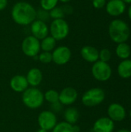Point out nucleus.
<instances>
[{
	"label": "nucleus",
	"instance_id": "obj_13",
	"mask_svg": "<svg viewBox=\"0 0 131 132\" xmlns=\"http://www.w3.org/2000/svg\"><path fill=\"white\" fill-rule=\"evenodd\" d=\"M105 6L107 12L111 16H119L126 10V4L122 0H110Z\"/></svg>",
	"mask_w": 131,
	"mask_h": 132
},
{
	"label": "nucleus",
	"instance_id": "obj_19",
	"mask_svg": "<svg viewBox=\"0 0 131 132\" xmlns=\"http://www.w3.org/2000/svg\"><path fill=\"white\" fill-rule=\"evenodd\" d=\"M63 117L66 122L73 125L78 121L80 118V112L76 108H67L63 113Z\"/></svg>",
	"mask_w": 131,
	"mask_h": 132
},
{
	"label": "nucleus",
	"instance_id": "obj_34",
	"mask_svg": "<svg viewBox=\"0 0 131 132\" xmlns=\"http://www.w3.org/2000/svg\"><path fill=\"white\" fill-rule=\"evenodd\" d=\"M72 0H59V2H62V3H64V4H67L69 3V2H71Z\"/></svg>",
	"mask_w": 131,
	"mask_h": 132
},
{
	"label": "nucleus",
	"instance_id": "obj_23",
	"mask_svg": "<svg viewBox=\"0 0 131 132\" xmlns=\"http://www.w3.org/2000/svg\"><path fill=\"white\" fill-rule=\"evenodd\" d=\"M52 132H74L73 130V125L66 122L63 121L60 123L56 124L54 128L52 130Z\"/></svg>",
	"mask_w": 131,
	"mask_h": 132
},
{
	"label": "nucleus",
	"instance_id": "obj_39",
	"mask_svg": "<svg viewBox=\"0 0 131 132\" xmlns=\"http://www.w3.org/2000/svg\"><path fill=\"white\" fill-rule=\"evenodd\" d=\"M129 115H130V117L131 118V109H130V112H129Z\"/></svg>",
	"mask_w": 131,
	"mask_h": 132
},
{
	"label": "nucleus",
	"instance_id": "obj_36",
	"mask_svg": "<svg viewBox=\"0 0 131 132\" xmlns=\"http://www.w3.org/2000/svg\"><path fill=\"white\" fill-rule=\"evenodd\" d=\"M117 132H131V131L127 130V129H120V130H119Z\"/></svg>",
	"mask_w": 131,
	"mask_h": 132
},
{
	"label": "nucleus",
	"instance_id": "obj_10",
	"mask_svg": "<svg viewBox=\"0 0 131 132\" xmlns=\"http://www.w3.org/2000/svg\"><path fill=\"white\" fill-rule=\"evenodd\" d=\"M30 29L32 36L38 39L39 40H42L45 37L48 36L49 34V26L46 23L39 19H36L30 24Z\"/></svg>",
	"mask_w": 131,
	"mask_h": 132
},
{
	"label": "nucleus",
	"instance_id": "obj_33",
	"mask_svg": "<svg viewBox=\"0 0 131 132\" xmlns=\"http://www.w3.org/2000/svg\"><path fill=\"white\" fill-rule=\"evenodd\" d=\"M73 130L74 132H80V128L78 126V125H73Z\"/></svg>",
	"mask_w": 131,
	"mask_h": 132
},
{
	"label": "nucleus",
	"instance_id": "obj_5",
	"mask_svg": "<svg viewBox=\"0 0 131 132\" xmlns=\"http://www.w3.org/2000/svg\"><path fill=\"white\" fill-rule=\"evenodd\" d=\"M49 29L50 36L56 41L66 39L69 33V26L64 19L53 20Z\"/></svg>",
	"mask_w": 131,
	"mask_h": 132
},
{
	"label": "nucleus",
	"instance_id": "obj_24",
	"mask_svg": "<svg viewBox=\"0 0 131 132\" xmlns=\"http://www.w3.org/2000/svg\"><path fill=\"white\" fill-rule=\"evenodd\" d=\"M49 18H51L53 20L63 19L64 16L66 15L62 7H59V6H56L53 9L49 11Z\"/></svg>",
	"mask_w": 131,
	"mask_h": 132
},
{
	"label": "nucleus",
	"instance_id": "obj_31",
	"mask_svg": "<svg viewBox=\"0 0 131 132\" xmlns=\"http://www.w3.org/2000/svg\"><path fill=\"white\" fill-rule=\"evenodd\" d=\"M52 108H53V109L55 111H56V112L59 111L60 109H61V104H60V102L59 101V102H57V103L52 104Z\"/></svg>",
	"mask_w": 131,
	"mask_h": 132
},
{
	"label": "nucleus",
	"instance_id": "obj_14",
	"mask_svg": "<svg viewBox=\"0 0 131 132\" xmlns=\"http://www.w3.org/2000/svg\"><path fill=\"white\" fill-rule=\"evenodd\" d=\"M93 132H113L114 130V122L108 117L98 118L93 124Z\"/></svg>",
	"mask_w": 131,
	"mask_h": 132
},
{
	"label": "nucleus",
	"instance_id": "obj_35",
	"mask_svg": "<svg viewBox=\"0 0 131 132\" xmlns=\"http://www.w3.org/2000/svg\"><path fill=\"white\" fill-rule=\"evenodd\" d=\"M128 16H129L130 19L131 20V4L129 6V8H128Z\"/></svg>",
	"mask_w": 131,
	"mask_h": 132
},
{
	"label": "nucleus",
	"instance_id": "obj_26",
	"mask_svg": "<svg viewBox=\"0 0 131 132\" xmlns=\"http://www.w3.org/2000/svg\"><path fill=\"white\" fill-rule=\"evenodd\" d=\"M39 60L44 64L49 63L53 61V57H52V53L51 52H45L42 51L41 53L39 54L38 56Z\"/></svg>",
	"mask_w": 131,
	"mask_h": 132
},
{
	"label": "nucleus",
	"instance_id": "obj_32",
	"mask_svg": "<svg viewBox=\"0 0 131 132\" xmlns=\"http://www.w3.org/2000/svg\"><path fill=\"white\" fill-rule=\"evenodd\" d=\"M8 5V0H0V11L4 10Z\"/></svg>",
	"mask_w": 131,
	"mask_h": 132
},
{
	"label": "nucleus",
	"instance_id": "obj_20",
	"mask_svg": "<svg viewBox=\"0 0 131 132\" xmlns=\"http://www.w3.org/2000/svg\"><path fill=\"white\" fill-rule=\"evenodd\" d=\"M116 54L122 60L129 59L131 54L130 46L127 43H121L117 44L116 48Z\"/></svg>",
	"mask_w": 131,
	"mask_h": 132
},
{
	"label": "nucleus",
	"instance_id": "obj_38",
	"mask_svg": "<svg viewBox=\"0 0 131 132\" xmlns=\"http://www.w3.org/2000/svg\"><path fill=\"white\" fill-rule=\"evenodd\" d=\"M36 132H48L47 131H46V130H44V129H42V128H39L38 131Z\"/></svg>",
	"mask_w": 131,
	"mask_h": 132
},
{
	"label": "nucleus",
	"instance_id": "obj_15",
	"mask_svg": "<svg viewBox=\"0 0 131 132\" xmlns=\"http://www.w3.org/2000/svg\"><path fill=\"white\" fill-rule=\"evenodd\" d=\"M9 85L11 89L17 93H23L29 87L26 77L23 75H15L12 77L10 80Z\"/></svg>",
	"mask_w": 131,
	"mask_h": 132
},
{
	"label": "nucleus",
	"instance_id": "obj_21",
	"mask_svg": "<svg viewBox=\"0 0 131 132\" xmlns=\"http://www.w3.org/2000/svg\"><path fill=\"white\" fill-rule=\"evenodd\" d=\"M56 47V40L51 36H48L40 41V48L45 52H52Z\"/></svg>",
	"mask_w": 131,
	"mask_h": 132
},
{
	"label": "nucleus",
	"instance_id": "obj_12",
	"mask_svg": "<svg viewBox=\"0 0 131 132\" xmlns=\"http://www.w3.org/2000/svg\"><path fill=\"white\" fill-rule=\"evenodd\" d=\"M78 98V93L76 90L71 87L63 88L59 93V101L63 105H71L76 102Z\"/></svg>",
	"mask_w": 131,
	"mask_h": 132
},
{
	"label": "nucleus",
	"instance_id": "obj_9",
	"mask_svg": "<svg viewBox=\"0 0 131 132\" xmlns=\"http://www.w3.org/2000/svg\"><path fill=\"white\" fill-rule=\"evenodd\" d=\"M72 52L66 46H59L56 47L52 52L53 62L56 64L62 66L66 64L71 59Z\"/></svg>",
	"mask_w": 131,
	"mask_h": 132
},
{
	"label": "nucleus",
	"instance_id": "obj_30",
	"mask_svg": "<svg viewBox=\"0 0 131 132\" xmlns=\"http://www.w3.org/2000/svg\"><path fill=\"white\" fill-rule=\"evenodd\" d=\"M65 15H70L73 13V7L70 5H68V4H65L63 7H62Z\"/></svg>",
	"mask_w": 131,
	"mask_h": 132
},
{
	"label": "nucleus",
	"instance_id": "obj_25",
	"mask_svg": "<svg viewBox=\"0 0 131 132\" xmlns=\"http://www.w3.org/2000/svg\"><path fill=\"white\" fill-rule=\"evenodd\" d=\"M59 0H40L41 9L46 11H50L56 6H57Z\"/></svg>",
	"mask_w": 131,
	"mask_h": 132
},
{
	"label": "nucleus",
	"instance_id": "obj_6",
	"mask_svg": "<svg viewBox=\"0 0 131 132\" xmlns=\"http://www.w3.org/2000/svg\"><path fill=\"white\" fill-rule=\"evenodd\" d=\"M93 77L98 81L105 82L112 76V69L108 63L97 60L93 64L91 69Z\"/></svg>",
	"mask_w": 131,
	"mask_h": 132
},
{
	"label": "nucleus",
	"instance_id": "obj_28",
	"mask_svg": "<svg viewBox=\"0 0 131 132\" xmlns=\"http://www.w3.org/2000/svg\"><path fill=\"white\" fill-rule=\"evenodd\" d=\"M49 14L48 11H46L42 9H40L38 11H36V19H39L43 22H46V20L49 19Z\"/></svg>",
	"mask_w": 131,
	"mask_h": 132
},
{
	"label": "nucleus",
	"instance_id": "obj_29",
	"mask_svg": "<svg viewBox=\"0 0 131 132\" xmlns=\"http://www.w3.org/2000/svg\"><path fill=\"white\" fill-rule=\"evenodd\" d=\"M107 4L106 0H93V5L95 9H103Z\"/></svg>",
	"mask_w": 131,
	"mask_h": 132
},
{
	"label": "nucleus",
	"instance_id": "obj_2",
	"mask_svg": "<svg viewBox=\"0 0 131 132\" xmlns=\"http://www.w3.org/2000/svg\"><path fill=\"white\" fill-rule=\"evenodd\" d=\"M108 32L111 40L117 44L126 43L130 35L129 26L127 22L119 19H113L110 23Z\"/></svg>",
	"mask_w": 131,
	"mask_h": 132
},
{
	"label": "nucleus",
	"instance_id": "obj_27",
	"mask_svg": "<svg viewBox=\"0 0 131 132\" xmlns=\"http://www.w3.org/2000/svg\"><path fill=\"white\" fill-rule=\"evenodd\" d=\"M111 52L110 50L104 48L99 51V60L107 63L111 59Z\"/></svg>",
	"mask_w": 131,
	"mask_h": 132
},
{
	"label": "nucleus",
	"instance_id": "obj_7",
	"mask_svg": "<svg viewBox=\"0 0 131 132\" xmlns=\"http://www.w3.org/2000/svg\"><path fill=\"white\" fill-rule=\"evenodd\" d=\"M22 51L29 57H36L40 52V40L33 36H28L22 42Z\"/></svg>",
	"mask_w": 131,
	"mask_h": 132
},
{
	"label": "nucleus",
	"instance_id": "obj_1",
	"mask_svg": "<svg viewBox=\"0 0 131 132\" xmlns=\"http://www.w3.org/2000/svg\"><path fill=\"white\" fill-rule=\"evenodd\" d=\"M36 9L34 6L24 1L18 2L12 8V20L19 26H29L36 19Z\"/></svg>",
	"mask_w": 131,
	"mask_h": 132
},
{
	"label": "nucleus",
	"instance_id": "obj_18",
	"mask_svg": "<svg viewBox=\"0 0 131 132\" xmlns=\"http://www.w3.org/2000/svg\"><path fill=\"white\" fill-rule=\"evenodd\" d=\"M117 73L123 79L131 77V60H123L117 67Z\"/></svg>",
	"mask_w": 131,
	"mask_h": 132
},
{
	"label": "nucleus",
	"instance_id": "obj_17",
	"mask_svg": "<svg viewBox=\"0 0 131 132\" xmlns=\"http://www.w3.org/2000/svg\"><path fill=\"white\" fill-rule=\"evenodd\" d=\"M25 77L29 85L32 87H36L41 84L42 80V73L39 69L34 67L28 71Z\"/></svg>",
	"mask_w": 131,
	"mask_h": 132
},
{
	"label": "nucleus",
	"instance_id": "obj_8",
	"mask_svg": "<svg viewBox=\"0 0 131 132\" xmlns=\"http://www.w3.org/2000/svg\"><path fill=\"white\" fill-rule=\"evenodd\" d=\"M57 124V118L53 111H43L38 116V125L40 128L51 131Z\"/></svg>",
	"mask_w": 131,
	"mask_h": 132
},
{
	"label": "nucleus",
	"instance_id": "obj_11",
	"mask_svg": "<svg viewBox=\"0 0 131 132\" xmlns=\"http://www.w3.org/2000/svg\"><path fill=\"white\" fill-rule=\"evenodd\" d=\"M107 114L108 118L113 122H120L125 119L127 112L123 105L118 103H113L107 108Z\"/></svg>",
	"mask_w": 131,
	"mask_h": 132
},
{
	"label": "nucleus",
	"instance_id": "obj_22",
	"mask_svg": "<svg viewBox=\"0 0 131 132\" xmlns=\"http://www.w3.org/2000/svg\"><path fill=\"white\" fill-rule=\"evenodd\" d=\"M44 100L51 104L59 102V92L53 89L47 90L44 94Z\"/></svg>",
	"mask_w": 131,
	"mask_h": 132
},
{
	"label": "nucleus",
	"instance_id": "obj_4",
	"mask_svg": "<svg viewBox=\"0 0 131 132\" xmlns=\"http://www.w3.org/2000/svg\"><path fill=\"white\" fill-rule=\"evenodd\" d=\"M105 92L102 88L93 87L86 90L82 96V103L87 108L100 105L105 100Z\"/></svg>",
	"mask_w": 131,
	"mask_h": 132
},
{
	"label": "nucleus",
	"instance_id": "obj_3",
	"mask_svg": "<svg viewBox=\"0 0 131 132\" xmlns=\"http://www.w3.org/2000/svg\"><path fill=\"white\" fill-rule=\"evenodd\" d=\"M22 101L25 107L29 109H37L40 108L44 102V94L36 87L27 88L22 96Z\"/></svg>",
	"mask_w": 131,
	"mask_h": 132
},
{
	"label": "nucleus",
	"instance_id": "obj_37",
	"mask_svg": "<svg viewBox=\"0 0 131 132\" xmlns=\"http://www.w3.org/2000/svg\"><path fill=\"white\" fill-rule=\"evenodd\" d=\"M125 4H131V0H122Z\"/></svg>",
	"mask_w": 131,
	"mask_h": 132
},
{
	"label": "nucleus",
	"instance_id": "obj_16",
	"mask_svg": "<svg viewBox=\"0 0 131 132\" xmlns=\"http://www.w3.org/2000/svg\"><path fill=\"white\" fill-rule=\"evenodd\" d=\"M82 58L88 63H94L99 60V50L92 46H84L80 50Z\"/></svg>",
	"mask_w": 131,
	"mask_h": 132
}]
</instances>
